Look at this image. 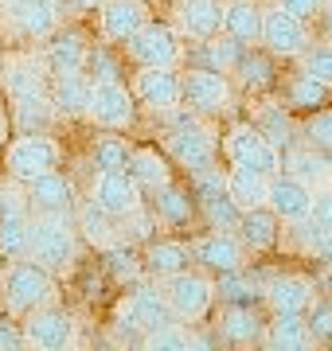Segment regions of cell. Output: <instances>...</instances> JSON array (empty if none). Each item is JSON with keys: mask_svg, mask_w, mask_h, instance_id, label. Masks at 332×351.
I'll list each match as a JSON object with an SVG mask.
<instances>
[{"mask_svg": "<svg viewBox=\"0 0 332 351\" xmlns=\"http://www.w3.org/2000/svg\"><path fill=\"white\" fill-rule=\"evenodd\" d=\"M126 59L133 66H184L188 63V43L176 32V24L149 20L126 43Z\"/></svg>", "mask_w": 332, "mask_h": 351, "instance_id": "obj_5", "label": "cell"}, {"mask_svg": "<svg viewBox=\"0 0 332 351\" xmlns=\"http://www.w3.org/2000/svg\"><path fill=\"white\" fill-rule=\"evenodd\" d=\"M0 301H4V313L24 320L36 308L55 301V274L47 265H39L36 258H16L4 269V285H0Z\"/></svg>", "mask_w": 332, "mask_h": 351, "instance_id": "obj_1", "label": "cell"}, {"mask_svg": "<svg viewBox=\"0 0 332 351\" xmlns=\"http://www.w3.org/2000/svg\"><path fill=\"white\" fill-rule=\"evenodd\" d=\"M235 82L246 90V94H270V90H278L281 75H278V55H270L262 43L258 47H246L243 59H239V71H235Z\"/></svg>", "mask_w": 332, "mask_h": 351, "instance_id": "obj_26", "label": "cell"}, {"mask_svg": "<svg viewBox=\"0 0 332 351\" xmlns=\"http://www.w3.org/2000/svg\"><path fill=\"white\" fill-rule=\"evenodd\" d=\"M161 149L168 152V160L176 164V168H184L188 176L215 168L219 152H223V149H219V137L211 133V125H207V121L168 129L165 141H161Z\"/></svg>", "mask_w": 332, "mask_h": 351, "instance_id": "obj_6", "label": "cell"}, {"mask_svg": "<svg viewBox=\"0 0 332 351\" xmlns=\"http://www.w3.org/2000/svg\"><path fill=\"white\" fill-rule=\"evenodd\" d=\"M117 223H121V219H114L110 211H102V207L90 199V195L78 203V211H75L78 234H82L94 250H102V254L110 250V246H117V242H121V226H117Z\"/></svg>", "mask_w": 332, "mask_h": 351, "instance_id": "obj_27", "label": "cell"}, {"mask_svg": "<svg viewBox=\"0 0 332 351\" xmlns=\"http://www.w3.org/2000/svg\"><path fill=\"white\" fill-rule=\"evenodd\" d=\"M114 316L121 328H137V332H153V328H165L176 320L165 301V289H153V285H133V293L117 304Z\"/></svg>", "mask_w": 332, "mask_h": 351, "instance_id": "obj_16", "label": "cell"}, {"mask_svg": "<svg viewBox=\"0 0 332 351\" xmlns=\"http://www.w3.org/2000/svg\"><path fill=\"white\" fill-rule=\"evenodd\" d=\"M27 258L47 265L55 277L75 269L78 262V226L75 219H59V215H32V242H27Z\"/></svg>", "mask_w": 332, "mask_h": 351, "instance_id": "obj_2", "label": "cell"}, {"mask_svg": "<svg viewBox=\"0 0 332 351\" xmlns=\"http://www.w3.org/2000/svg\"><path fill=\"white\" fill-rule=\"evenodd\" d=\"M235 234L243 239V246L250 254H270V250H278V242H281V219L270 207H250V211H243Z\"/></svg>", "mask_w": 332, "mask_h": 351, "instance_id": "obj_28", "label": "cell"}, {"mask_svg": "<svg viewBox=\"0 0 332 351\" xmlns=\"http://www.w3.org/2000/svg\"><path fill=\"white\" fill-rule=\"evenodd\" d=\"M243 51L246 47L239 43V39H230L227 32H219V36L195 43V63H188V66H207V71L235 75V71H239V59H243Z\"/></svg>", "mask_w": 332, "mask_h": 351, "instance_id": "obj_37", "label": "cell"}, {"mask_svg": "<svg viewBox=\"0 0 332 351\" xmlns=\"http://www.w3.org/2000/svg\"><path fill=\"white\" fill-rule=\"evenodd\" d=\"M305 324H309V332H313V343H332V301L309 304Z\"/></svg>", "mask_w": 332, "mask_h": 351, "instance_id": "obj_47", "label": "cell"}, {"mask_svg": "<svg viewBox=\"0 0 332 351\" xmlns=\"http://www.w3.org/2000/svg\"><path fill=\"white\" fill-rule=\"evenodd\" d=\"M4 269H8V258L0 254V285H4Z\"/></svg>", "mask_w": 332, "mask_h": 351, "instance_id": "obj_53", "label": "cell"}, {"mask_svg": "<svg viewBox=\"0 0 332 351\" xmlns=\"http://www.w3.org/2000/svg\"><path fill=\"white\" fill-rule=\"evenodd\" d=\"M0 86L8 94V101L27 98V94H51V71L43 66L39 55H24V59H12L0 75Z\"/></svg>", "mask_w": 332, "mask_h": 351, "instance_id": "obj_25", "label": "cell"}, {"mask_svg": "<svg viewBox=\"0 0 332 351\" xmlns=\"http://www.w3.org/2000/svg\"><path fill=\"white\" fill-rule=\"evenodd\" d=\"M20 324H24L27 348H39V351H67L78 339L75 316L59 308V304H43L32 316H24Z\"/></svg>", "mask_w": 332, "mask_h": 351, "instance_id": "obj_13", "label": "cell"}, {"mask_svg": "<svg viewBox=\"0 0 332 351\" xmlns=\"http://www.w3.org/2000/svg\"><path fill=\"white\" fill-rule=\"evenodd\" d=\"M110 43H98V47H90V59H86V75L94 78V82H117V59L110 55Z\"/></svg>", "mask_w": 332, "mask_h": 351, "instance_id": "obj_46", "label": "cell"}, {"mask_svg": "<svg viewBox=\"0 0 332 351\" xmlns=\"http://www.w3.org/2000/svg\"><path fill=\"white\" fill-rule=\"evenodd\" d=\"M301 145H309V149H320L332 156V106H324V110H313L301 121Z\"/></svg>", "mask_w": 332, "mask_h": 351, "instance_id": "obj_43", "label": "cell"}, {"mask_svg": "<svg viewBox=\"0 0 332 351\" xmlns=\"http://www.w3.org/2000/svg\"><path fill=\"white\" fill-rule=\"evenodd\" d=\"M320 20H324V32H329V39H332V0H324V12H320Z\"/></svg>", "mask_w": 332, "mask_h": 351, "instance_id": "obj_52", "label": "cell"}, {"mask_svg": "<svg viewBox=\"0 0 332 351\" xmlns=\"http://www.w3.org/2000/svg\"><path fill=\"white\" fill-rule=\"evenodd\" d=\"M63 168V145L51 133H20L4 145V172L16 184H32L36 176Z\"/></svg>", "mask_w": 332, "mask_h": 351, "instance_id": "obj_3", "label": "cell"}, {"mask_svg": "<svg viewBox=\"0 0 332 351\" xmlns=\"http://www.w3.org/2000/svg\"><path fill=\"white\" fill-rule=\"evenodd\" d=\"M278 94H281V101L289 106V113H313V110L332 106V86H324L320 78H313L309 71H301V66H294L289 75L281 78Z\"/></svg>", "mask_w": 332, "mask_h": 351, "instance_id": "obj_23", "label": "cell"}, {"mask_svg": "<svg viewBox=\"0 0 332 351\" xmlns=\"http://www.w3.org/2000/svg\"><path fill=\"white\" fill-rule=\"evenodd\" d=\"M274 4L289 8L294 16H301V20H309V24H317L320 12H324V0H274Z\"/></svg>", "mask_w": 332, "mask_h": 351, "instance_id": "obj_50", "label": "cell"}, {"mask_svg": "<svg viewBox=\"0 0 332 351\" xmlns=\"http://www.w3.org/2000/svg\"><path fill=\"white\" fill-rule=\"evenodd\" d=\"M223 16H227V0H172V24L188 43L219 36Z\"/></svg>", "mask_w": 332, "mask_h": 351, "instance_id": "obj_17", "label": "cell"}, {"mask_svg": "<svg viewBox=\"0 0 332 351\" xmlns=\"http://www.w3.org/2000/svg\"><path fill=\"white\" fill-rule=\"evenodd\" d=\"M270 316H305L309 304L317 301V285L305 274H278L262 289Z\"/></svg>", "mask_w": 332, "mask_h": 351, "instance_id": "obj_19", "label": "cell"}, {"mask_svg": "<svg viewBox=\"0 0 332 351\" xmlns=\"http://www.w3.org/2000/svg\"><path fill=\"white\" fill-rule=\"evenodd\" d=\"M246 254L250 250L243 246V239L235 230H207V234H200L192 242V258L204 269H211V274H235V269H243Z\"/></svg>", "mask_w": 332, "mask_h": 351, "instance_id": "obj_18", "label": "cell"}, {"mask_svg": "<svg viewBox=\"0 0 332 351\" xmlns=\"http://www.w3.org/2000/svg\"><path fill=\"white\" fill-rule=\"evenodd\" d=\"M137 98L129 82H94V98H90V113L86 121L90 125L106 129V133H126V129L137 125Z\"/></svg>", "mask_w": 332, "mask_h": 351, "instance_id": "obj_10", "label": "cell"}, {"mask_svg": "<svg viewBox=\"0 0 332 351\" xmlns=\"http://www.w3.org/2000/svg\"><path fill=\"white\" fill-rule=\"evenodd\" d=\"M43 66L55 75H75V71H86V59H90V43L82 32L67 27V32H51L43 39V51H39Z\"/></svg>", "mask_w": 332, "mask_h": 351, "instance_id": "obj_21", "label": "cell"}, {"mask_svg": "<svg viewBox=\"0 0 332 351\" xmlns=\"http://www.w3.org/2000/svg\"><path fill=\"white\" fill-rule=\"evenodd\" d=\"M219 149H223V160L227 164H246V168H254V172H262V176L281 172V149L254 125V121H235V125L223 133Z\"/></svg>", "mask_w": 332, "mask_h": 351, "instance_id": "obj_4", "label": "cell"}, {"mask_svg": "<svg viewBox=\"0 0 332 351\" xmlns=\"http://www.w3.org/2000/svg\"><path fill=\"white\" fill-rule=\"evenodd\" d=\"M20 348H27L24 324H16V316L0 320V351H20Z\"/></svg>", "mask_w": 332, "mask_h": 351, "instance_id": "obj_48", "label": "cell"}, {"mask_svg": "<svg viewBox=\"0 0 332 351\" xmlns=\"http://www.w3.org/2000/svg\"><path fill=\"white\" fill-rule=\"evenodd\" d=\"M149 20L153 12L145 0H102L98 4V36L110 47H126Z\"/></svg>", "mask_w": 332, "mask_h": 351, "instance_id": "obj_15", "label": "cell"}, {"mask_svg": "<svg viewBox=\"0 0 332 351\" xmlns=\"http://www.w3.org/2000/svg\"><path fill=\"white\" fill-rule=\"evenodd\" d=\"M86 4H102V0H86Z\"/></svg>", "mask_w": 332, "mask_h": 351, "instance_id": "obj_54", "label": "cell"}, {"mask_svg": "<svg viewBox=\"0 0 332 351\" xmlns=\"http://www.w3.org/2000/svg\"><path fill=\"white\" fill-rule=\"evenodd\" d=\"M262 16H266V4H258V0H227L223 32L230 39H239L243 47H258L262 43Z\"/></svg>", "mask_w": 332, "mask_h": 351, "instance_id": "obj_31", "label": "cell"}, {"mask_svg": "<svg viewBox=\"0 0 332 351\" xmlns=\"http://www.w3.org/2000/svg\"><path fill=\"white\" fill-rule=\"evenodd\" d=\"M129 90L141 110L165 117L176 106H184V71L180 66H137L129 78Z\"/></svg>", "mask_w": 332, "mask_h": 351, "instance_id": "obj_9", "label": "cell"}, {"mask_svg": "<svg viewBox=\"0 0 332 351\" xmlns=\"http://www.w3.org/2000/svg\"><path fill=\"white\" fill-rule=\"evenodd\" d=\"M184 106H192L200 117H227L235 101V75L207 71V66H188L184 71Z\"/></svg>", "mask_w": 332, "mask_h": 351, "instance_id": "obj_7", "label": "cell"}, {"mask_svg": "<svg viewBox=\"0 0 332 351\" xmlns=\"http://www.w3.org/2000/svg\"><path fill=\"white\" fill-rule=\"evenodd\" d=\"M8 137H12V113L4 110V101H0V149L8 145Z\"/></svg>", "mask_w": 332, "mask_h": 351, "instance_id": "obj_51", "label": "cell"}, {"mask_svg": "<svg viewBox=\"0 0 332 351\" xmlns=\"http://www.w3.org/2000/svg\"><path fill=\"white\" fill-rule=\"evenodd\" d=\"M24 195H27L32 215H59V219H75L78 203H82V199H78L75 180H71L63 168L36 176L32 184H24Z\"/></svg>", "mask_w": 332, "mask_h": 351, "instance_id": "obj_12", "label": "cell"}, {"mask_svg": "<svg viewBox=\"0 0 332 351\" xmlns=\"http://www.w3.org/2000/svg\"><path fill=\"white\" fill-rule=\"evenodd\" d=\"M262 343L274 351H305L313 348V332H309L305 316H270Z\"/></svg>", "mask_w": 332, "mask_h": 351, "instance_id": "obj_38", "label": "cell"}, {"mask_svg": "<svg viewBox=\"0 0 332 351\" xmlns=\"http://www.w3.org/2000/svg\"><path fill=\"white\" fill-rule=\"evenodd\" d=\"M266 207L278 215L281 223H297V219H309V211H313V188H309L305 180H297L294 172H285V168H281L278 176H270Z\"/></svg>", "mask_w": 332, "mask_h": 351, "instance_id": "obj_20", "label": "cell"}, {"mask_svg": "<svg viewBox=\"0 0 332 351\" xmlns=\"http://www.w3.org/2000/svg\"><path fill=\"white\" fill-rule=\"evenodd\" d=\"M227 191L230 199L239 203L243 211L250 207H266V195H270V176L246 168V164H227Z\"/></svg>", "mask_w": 332, "mask_h": 351, "instance_id": "obj_34", "label": "cell"}, {"mask_svg": "<svg viewBox=\"0 0 332 351\" xmlns=\"http://www.w3.org/2000/svg\"><path fill=\"white\" fill-rule=\"evenodd\" d=\"M4 12L27 39H47L59 32V0H4Z\"/></svg>", "mask_w": 332, "mask_h": 351, "instance_id": "obj_22", "label": "cell"}, {"mask_svg": "<svg viewBox=\"0 0 332 351\" xmlns=\"http://www.w3.org/2000/svg\"><path fill=\"white\" fill-rule=\"evenodd\" d=\"M309 43H313V24L270 0L262 16V47L278 59H297Z\"/></svg>", "mask_w": 332, "mask_h": 351, "instance_id": "obj_11", "label": "cell"}, {"mask_svg": "<svg viewBox=\"0 0 332 351\" xmlns=\"http://www.w3.org/2000/svg\"><path fill=\"white\" fill-rule=\"evenodd\" d=\"M133 180H137L145 191H156L165 188V184H172V160H168L165 149H133V156H129V168H126Z\"/></svg>", "mask_w": 332, "mask_h": 351, "instance_id": "obj_36", "label": "cell"}, {"mask_svg": "<svg viewBox=\"0 0 332 351\" xmlns=\"http://www.w3.org/2000/svg\"><path fill=\"white\" fill-rule=\"evenodd\" d=\"M145 274L156 277V281H165V277L180 274V269H188L192 262V246H184L180 239H153L145 246Z\"/></svg>", "mask_w": 332, "mask_h": 351, "instance_id": "obj_32", "label": "cell"}, {"mask_svg": "<svg viewBox=\"0 0 332 351\" xmlns=\"http://www.w3.org/2000/svg\"><path fill=\"white\" fill-rule=\"evenodd\" d=\"M106 265H110V274L117 281H141V274H145V262H137V254L129 250L126 242H117V246L106 250Z\"/></svg>", "mask_w": 332, "mask_h": 351, "instance_id": "obj_45", "label": "cell"}, {"mask_svg": "<svg viewBox=\"0 0 332 351\" xmlns=\"http://www.w3.org/2000/svg\"><path fill=\"white\" fill-rule=\"evenodd\" d=\"M90 98H94V78L86 71H75V75H55L51 78V101L59 121H78L90 113Z\"/></svg>", "mask_w": 332, "mask_h": 351, "instance_id": "obj_24", "label": "cell"}, {"mask_svg": "<svg viewBox=\"0 0 332 351\" xmlns=\"http://www.w3.org/2000/svg\"><path fill=\"white\" fill-rule=\"evenodd\" d=\"M59 121L51 94H27V98L12 101V129L16 133H51Z\"/></svg>", "mask_w": 332, "mask_h": 351, "instance_id": "obj_33", "label": "cell"}, {"mask_svg": "<svg viewBox=\"0 0 332 351\" xmlns=\"http://www.w3.org/2000/svg\"><path fill=\"white\" fill-rule=\"evenodd\" d=\"M309 219L332 230V184H329V188H317V191H313V211H309Z\"/></svg>", "mask_w": 332, "mask_h": 351, "instance_id": "obj_49", "label": "cell"}, {"mask_svg": "<svg viewBox=\"0 0 332 351\" xmlns=\"http://www.w3.org/2000/svg\"><path fill=\"white\" fill-rule=\"evenodd\" d=\"M192 324H184V320H172L165 328H153V332H145V348L149 351H188L195 343V336L188 332Z\"/></svg>", "mask_w": 332, "mask_h": 351, "instance_id": "obj_42", "label": "cell"}, {"mask_svg": "<svg viewBox=\"0 0 332 351\" xmlns=\"http://www.w3.org/2000/svg\"><path fill=\"white\" fill-rule=\"evenodd\" d=\"M294 63L301 66V71H309L313 78H320L324 86H332V39L329 43H309Z\"/></svg>", "mask_w": 332, "mask_h": 351, "instance_id": "obj_44", "label": "cell"}, {"mask_svg": "<svg viewBox=\"0 0 332 351\" xmlns=\"http://www.w3.org/2000/svg\"><path fill=\"white\" fill-rule=\"evenodd\" d=\"M262 332H266V324H262V316L250 304H230L223 313V320H219V336L227 343H258Z\"/></svg>", "mask_w": 332, "mask_h": 351, "instance_id": "obj_39", "label": "cell"}, {"mask_svg": "<svg viewBox=\"0 0 332 351\" xmlns=\"http://www.w3.org/2000/svg\"><path fill=\"white\" fill-rule=\"evenodd\" d=\"M281 168L294 172L297 180H305L313 191L332 184V156L329 152H320V149H309V145H301V141H297L294 149L281 152Z\"/></svg>", "mask_w": 332, "mask_h": 351, "instance_id": "obj_29", "label": "cell"}, {"mask_svg": "<svg viewBox=\"0 0 332 351\" xmlns=\"http://www.w3.org/2000/svg\"><path fill=\"white\" fill-rule=\"evenodd\" d=\"M129 156H133V145H129L121 133H106L94 141V149H90V160L98 172H126L129 168Z\"/></svg>", "mask_w": 332, "mask_h": 351, "instance_id": "obj_40", "label": "cell"}, {"mask_svg": "<svg viewBox=\"0 0 332 351\" xmlns=\"http://www.w3.org/2000/svg\"><path fill=\"white\" fill-rule=\"evenodd\" d=\"M90 199L114 219H133L137 211H145V188L129 172H98L90 184Z\"/></svg>", "mask_w": 332, "mask_h": 351, "instance_id": "obj_14", "label": "cell"}, {"mask_svg": "<svg viewBox=\"0 0 332 351\" xmlns=\"http://www.w3.org/2000/svg\"><path fill=\"white\" fill-rule=\"evenodd\" d=\"M289 230H294L297 246L305 254H313V258H320V262L332 265V230L329 226L313 223V219H297V223H289Z\"/></svg>", "mask_w": 332, "mask_h": 351, "instance_id": "obj_41", "label": "cell"}, {"mask_svg": "<svg viewBox=\"0 0 332 351\" xmlns=\"http://www.w3.org/2000/svg\"><path fill=\"white\" fill-rule=\"evenodd\" d=\"M250 121H254L262 133H266L281 152L294 149L297 141H301V125H294V117H289V106L285 101H258L254 113H250Z\"/></svg>", "mask_w": 332, "mask_h": 351, "instance_id": "obj_30", "label": "cell"}, {"mask_svg": "<svg viewBox=\"0 0 332 351\" xmlns=\"http://www.w3.org/2000/svg\"><path fill=\"white\" fill-rule=\"evenodd\" d=\"M153 195H156V207H153L156 223L172 226V230L192 226V219H195L200 207H195V195H188V188H180V184H165V188H156Z\"/></svg>", "mask_w": 332, "mask_h": 351, "instance_id": "obj_35", "label": "cell"}, {"mask_svg": "<svg viewBox=\"0 0 332 351\" xmlns=\"http://www.w3.org/2000/svg\"><path fill=\"white\" fill-rule=\"evenodd\" d=\"M161 289H165V301L172 308V316L184 320V324H200L215 308V297H219L215 281L204 274H192V269H180V274L165 277Z\"/></svg>", "mask_w": 332, "mask_h": 351, "instance_id": "obj_8", "label": "cell"}]
</instances>
